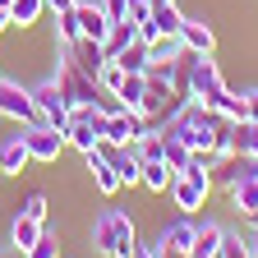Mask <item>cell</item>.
Wrapping results in <instances>:
<instances>
[{
  "mask_svg": "<svg viewBox=\"0 0 258 258\" xmlns=\"http://www.w3.org/2000/svg\"><path fill=\"white\" fill-rule=\"evenodd\" d=\"M92 249L106 258H134L139 253V226L120 208H106L92 217Z\"/></svg>",
  "mask_w": 258,
  "mask_h": 258,
  "instance_id": "cell-1",
  "label": "cell"
},
{
  "mask_svg": "<svg viewBox=\"0 0 258 258\" xmlns=\"http://www.w3.org/2000/svg\"><path fill=\"white\" fill-rule=\"evenodd\" d=\"M55 83H60V92H64V102H70V111L102 102V88H97V79L74 64L70 46H60V55H55Z\"/></svg>",
  "mask_w": 258,
  "mask_h": 258,
  "instance_id": "cell-2",
  "label": "cell"
},
{
  "mask_svg": "<svg viewBox=\"0 0 258 258\" xmlns=\"http://www.w3.org/2000/svg\"><path fill=\"white\" fill-rule=\"evenodd\" d=\"M184 92H189V102H203V106H212L217 97L226 92L221 64H217L212 55H189V51H184Z\"/></svg>",
  "mask_w": 258,
  "mask_h": 258,
  "instance_id": "cell-3",
  "label": "cell"
},
{
  "mask_svg": "<svg viewBox=\"0 0 258 258\" xmlns=\"http://www.w3.org/2000/svg\"><path fill=\"white\" fill-rule=\"evenodd\" d=\"M32 102H37V120L51 124V129H64V124H70V115H74L70 102H64V92H60V83H55V74L32 88Z\"/></svg>",
  "mask_w": 258,
  "mask_h": 258,
  "instance_id": "cell-4",
  "label": "cell"
},
{
  "mask_svg": "<svg viewBox=\"0 0 258 258\" xmlns=\"http://www.w3.org/2000/svg\"><path fill=\"white\" fill-rule=\"evenodd\" d=\"M23 148H28V157L32 161H42V166H55V157L64 152V134H60V129H51V124H23Z\"/></svg>",
  "mask_w": 258,
  "mask_h": 258,
  "instance_id": "cell-5",
  "label": "cell"
},
{
  "mask_svg": "<svg viewBox=\"0 0 258 258\" xmlns=\"http://www.w3.org/2000/svg\"><path fill=\"white\" fill-rule=\"evenodd\" d=\"M0 115L14 120V124H37L32 88H23V83H14V79H0Z\"/></svg>",
  "mask_w": 258,
  "mask_h": 258,
  "instance_id": "cell-6",
  "label": "cell"
},
{
  "mask_svg": "<svg viewBox=\"0 0 258 258\" xmlns=\"http://www.w3.org/2000/svg\"><path fill=\"white\" fill-rule=\"evenodd\" d=\"M148 134V120L139 111H124V106H111L106 111V143L111 148H124V143H139Z\"/></svg>",
  "mask_w": 258,
  "mask_h": 258,
  "instance_id": "cell-7",
  "label": "cell"
},
{
  "mask_svg": "<svg viewBox=\"0 0 258 258\" xmlns=\"http://www.w3.org/2000/svg\"><path fill=\"white\" fill-rule=\"evenodd\" d=\"M102 152H106V161L115 166L120 184H139V180H143V157H139V148H134V143H124V148L102 143Z\"/></svg>",
  "mask_w": 258,
  "mask_h": 258,
  "instance_id": "cell-8",
  "label": "cell"
},
{
  "mask_svg": "<svg viewBox=\"0 0 258 258\" xmlns=\"http://www.w3.org/2000/svg\"><path fill=\"white\" fill-rule=\"evenodd\" d=\"M79 32H83V37H92V42H106V32H111V14L102 10V0H79Z\"/></svg>",
  "mask_w": 258,
  "mask_h": 258,
  "instance_id": "cell-9",
  "label": "cell"
},
{
  "mask_svg": "<svg viewBox=\"0 0 258 258\" xmlns=\"http://www.w3.org/2000/svg\"><path fill=\"white\" fill-rule=\"evenodd\" d=\"M180 42H184V51H189V55H212V51H217V32H212V23H208V19H189V14H184Z\"/></svg>",
  "mask_w": 258,
  "mask_h": 258,
  "instance_id": "cell-10",
  "label": "cell"
},
{
  "mask_svg": "<svg viewBox=\"0 0 258 258\" xmlns=\"http://www.w3.org/2000/svg\"><path fill=\"white\" fill-rule=\"evenodd\" d=\"M60 134H64V148H74V152H92V148H102L106 139H102V129H97V124H88L83 115H70V124H64L60 129Z\"/></svg>",
  "mask_w": 258,
  "mask_h": 258,
  "instance_id": "cell-11",
  "label": "cell"
},
{
  "mask_svg": "<svg viewBox=\"0 0 258 258\" xmlns=\"http://www.w3.org/2000/svg\"><path fill=\"white\" fill-rule=\"evenodd\" d=\"M83 161H88V171H92V184H97V194H102V199H115V194L124 189V184H120V175H115V166L106 161V152H102V148H92Z\"/></svg>",
  "mask_w": 258,
  "mask_h": 258,
  "instance_id": "cell-12",
  "label": "cell"
},
{
  "mask_svg": "<svg viewBox=\"0 0 258 258\" xmlns=\"http://www.w3.org/2000/svg\"><path fill=\"white\" fill-rule=\"evenodd\" d=\"M194 240H199V226H194V217H180V221H171V226H161L157 249H180V253H189Z\"/></svg>",
  "mask_w": 258,
  "mask_h": 258,
  "instance_id": "cell-13",
  "label": "cell"
},
{
  "mask_svg": "<svg viewBox=\"0 0 258 258\" xmlns=\"http://www.w3.org/2000/svg\"><path fill=\"white\" fill-rule=\"evenodd\" d=\"M70 55H74V64H79V70H88L92 79H97V70H102V64L111 60V55H106V46H102V42H92V37H79V42L70 46Z\"/></svg>",
  "mask_w": 258,
  "mask_h": 258,
  "instance_id": "cell-14",
  "label": "cell"
},
{
  "mask_svg": "<svg viewBox=\"0 0 258 258\" xmlns=\"http://www.w3.org/2000/svg\"><path fill=\"white\" fill-rule=\"evenodd\" d=\"M42 231H46V221H32V217H23V212H19V217L10 221V244L23 253V249H32V244L42 240Z\"/></svg>",
  "mask_w": 258,
  "mask_h": 258,
  "instance_id": "cell-15",
  "label": "cell"
},
{
  "mask_svg": "<svg viewBox=\"0 0 258 258\" xmlns=\"http://www.w3.org/2000/svg\"><path fill=\"white\" fill-rule=\"evenodd\" d=\"M175 60H184V42H180V37H166V32H161L157 42H148V64H152V70L175 64Z\"/></svg>",
  "mask_w": 258,
  "mask_h": 258,
  "instance_id": "cell-16",
  "label": "cell"
},
{
  "mask_svg": "<svg viewBox=\"0 0 258 258\" xmlns=\"http://www.w3.org/2000/svg\"><path fill=\"white\" fill-rule=\"evenodd\" d=\"M221 240H226V226H221V221H203V226H199V240H194L189 253H199V258H217V253H221Z\"/></svg>",
  "mask_w": 258,
  "mask_h": 258,
  "instance_id": "cell-17",
  "label": "cell"
},
{
  "mask_svg": "<svg viewBox=\"0 0 258 258\" xmlns=\"http://www.w3.org/2000/svg\"><path fill=\"white\" fill-rule=\"evenodd\" d=\"M143 92H148V74H124V83L115 88V106L139 111L143 106Z\"/></svg>",
  "mask_w": 258,
  "mask_h": 258,
  "instance_id": "cell-18",
  "label": "cell"
},
{
  "mask_svg": "<svg viewBox=\"0 0 258 258\" xmlns=\"http://www.w3.org/2000/svg\"><path fill=\"white\" fill-rule=\"evenodd\" d=\"M28 161H32V157H28V148H23V139H19V134L0 143V175H19Z\"/></svg>",
  "mask_w": 258,
  "mask_h": 258,
  "instance_id": "cell-19",
  "label": "cell"
},
{
  "mask_svg": "<svg viewBox=\"0 0 258 258\" xmlns=\"http://www.w3.org/2000/svg\"><path fill=\"white\" fill-rule=\"evenodd\" d=\"M171 180H175V171H171L161 157H148V161H143V180H139L143 189H152V194H166V189H171Z\"/></svg>",
  "mask_w": 258,
  "mask_h": 258,
  "instance_id": "cell-20",
  "label": "cell"
},
{
  "mask_svg": "<svg viewBox=\"0 0 258 258\" xmlns=\"http://www.w3.org/2000/svg\"><path fill=\"white\" fill-rule=\"evenodd\" d=\"M212 111H217L221 120H231V124H240V120H249V97H244V92L235 97L231 88H226V92L217 97V102H212Z\"/></svg>",
  "mask_w": 258,
  "mask_h": 258,
  "instance_id": "cell-21",
  "label": "cell"
},
{
  "mask_svg": "<svg viewBox=\"0 0 258 258\" xmlns=\"http://www.w3.org/2000/svg\"><path fill=\"white\" fill-rule=\"evenodd\" d=\"M231 208L249 221V217H258V180H240L235 189H231Z\"/></svg>",
  "mask_w": 258,
  "mask_h": 258,
  "instance_id": "cell-22",
  "label": "cell"
},
{
  "mask_svg": "<svg viewBox=\"0 0 258 258\" xmlns=\"http://www.w3.org/2000/svg\"><path fill=\"white\" fill-rule=\"evenodd\" d=\"M189 157H194V152H189V148H184V143L171 134V129H161V161H166V166H171L175 175L189 166Z\"/></svg>",
  "mask_w": 258,
  "mask_h": 258,
  "instance_id": "cell-23",
  "label": "cell"
},
{
  "mask_svg": "<svg viewBox=\"0 0 258 258\" xmlns=\"http://www.w3.org/2000/svg\"><path fill=\"white\" fill-rule=\"evenodd\" d=\"M134 42H139V28H134V23H129V19H115V23H111V32H106V42H102V46H106V55H120L124 46H134Z\"/></svg>",
  "mask_w": 258,
  "mask_h": 258,
  "instance_id": "cell-24",
  "label": "cell"
},
{
  "mask_svg": "<svg viewBox=\"0 0 258 258\" xmlns=\"http://www.w3.org/2000/svg\"><path fill=\"white\" fill-rule=\"evenodd\" d=\"M115 64H120V70L124 74H148L152 70V64H148V42H134V46H124L120 55H111Z\"/></svg>",
  "mask_w": 258,
  "mask_h": 258,
  "instance_id": "cell-25",
  "label": "cell"
},
{
  "mask_svg": "<svg viewBox=\"0 0 258 258\" xmlns=\"http://www.w3.org/2000/svg\"><path fill=\"white\" fill-rule=\"evenodd\" d=\"M42 14H46V0H14L10 5V23L14 28H32Z\"/></svg>",
  "mask_w": 258,
  "mask_h": 258,
  "instance_id": "cell-26",
  "label": "cell"
},
{
  "mask_svg": "<svg viewBox=\"0 0 258 258\" xmlns=\"http://www.w3.org/2000/svg\"><path fill=\"white\" fill-rule=\"evenodd\" d=\"M235 152L258 161V120H240L235 124Z\"/></svg>",
  "mask_w": 258,
  "mask_h": 258,
  "instance_id": "cell-27",
  "label": "cell"
},
{
  "mask_svg": "<svg viewBox=\"0 0 258 258\" xmlns=\"http://www.w3.org/2000/svg\"><path fill=\"white\" fill-rule=\"evenodd\" d=\"M152 23H157V32H166V37H180L184 14H180L175 5H157V10H152Z\"/></svg>",
  "mask_w": 258,
  "mask_h": 258,
  "instance_id": "cell-28",
  "label": "cell"
},
{
  "mask_svg": "<svg viewBox=\"0 0 258 258\" xmlns=\"http://www.w3.org/2000/svg\"><path fill=\"white\" fill-rule=\"evenodd\" d=\"M120 83H124V70H120L115 60H106L102 70H97V88H102V97H115V88H120Z\"/></svg>",
  "mask_w": 258,
  "mask_h": 258,
  "instance_id": "cell-29",
  "label": "cell"
},
{
  "mask_svg": "<svg viewBox=\"0 0 258 258\" xmlns=\"http://www.w3.org/2000/svg\"><path fill=\"white\" fill-rule=\"evenodd\" d=\"M79 37H83V32H79V14H55V42L74 46Z\"/></svg>",
  "mask_w": 258,
  "mask_h": 258,
  "instance_id": "cell-30",
  "label": "cell"
},
{
  "mask_svg": "<svg viewBox=\"0 0 258 258\" xmlns=\"http://www.w3.org/2000/svg\"><path fill=\"white\" fill-rule=\"evenodd\" d=\"M23 258H60V240H55V231H51V226L42 231V240L32 244V249H23Z\"/></svg>",
  "mask_w": 258,
  "mask_h": 258,
  "instance_id": "cell-31",
  "label": "cell"
},
{
  "mask_svg": "<svg viewBox=\"0 0 258 258\" xmlns=\"http://www.w3.org/2000/svg\"><path fill=\"white\" fill-rule=\"evenodd\" d=\"M217 258H253V253H249V235L226 231V240H221V253H217Z\"/></svg>",
  "mask_w": 258,
  "mask_h": 258,
  "instance_id": "cell-32",
  "label": "cell"
},
{
  "mask_svg": "<svg viewBox=\"0 0 258 258\" xmlns=\"http://www.w3.org/2000/svg\"><path fill=\"white\" fill-rule=\"evenodd\" d=\"M23 217H32V221H46V194H37V189H32L28 199H23Z\"/></svg>",
  "mask_w": 258,
  "mask_h": 258,
  "instance_id": "cell-33",
  "label": "cell"
},
{
  "mask_svg": "<svg viewBox=\"0 0 258 258\" xmlns=\"http://www.w3.org/2000/svg\"><path fill=\"white\" fill-rule=\"evenodd\" d=\"M124 19L139 28V23H148V19H152V5H148V0H129V14H124Z\"/></svg>",
  "mask_w": 258,
  "mask_h": 258,
  "instance_id": "cell-34",
  "label": "cell"
},
{
  "mask_svg": "<svg viewBox=\"0 0 258 258\" xmlns=\"http://www.w3.org/2000/svg\"><path fill=\"white\" fill-rule=\"evenodd\" d=\"M102 10H106L111 19H124V14H129V0H102Z\"/></svg>",
  "mask_w": 258,
  "mask_h": 258,
  "instance_id": "cell-35",
  "label": "cell"
},
{
  "mask_svg": "<svg viewBox=\"0 0 258 258\" xmlns=\"http://www.w3.org/2000/svg\"><path fill=\"white\" fill-rule=\"evenodd\" d=\"M46 10H51V14H74L79 0H46Z\"/></svg>",
  "mask_w": 258,
  "mask_h": 258,
  "instance_id": "cell-36",
  "label": "cell"
},
{
  "mask_svg": "<svg viewBox=\"0 0 258 258\" xmlns=\"http://www.w3.org/2000/svg\"><path fill=\"white\" fill-rule=\"evenodd\" d=\"M161 37V32H157V23L148 19V23H139V42H157Z\"/></svg>",
  "mask_w": 258,
  "mask_h": 258,
  "instance_id": "cell-37",
  "label": "cell"
},
{
  "mask_svg": "<svg viewBox=\"0 0 258 258\" xmlns=\"http://www.w3.org/2000/svg\"><path fill=\"white\" fill-rule=\"evenodd\" d=\"M244 97H249V120H258V88H253V92H244Z\"/></svg>",
  "mask_w": 258,
  "mask_h": 258,
  "instance_id": "cell-38",
  "label": "cell"
},
{
  "mask_svg": "<svg viewBox=\"0 0 258 258\" xmlns=\"http://www.w3.org/2000/svg\"><path fill=\"white\" fill-rule=\"evenodd\" d=\"M157 249V244H152ZM157 258H189V253H180V249H157Z\"/></svg>",
  "mask_w": 258,
  "mask_h": 258,
  "instance_id": "cell-39",
  "label": "cell"
},
{
  "mask_svg": "<svg viewBox=\"0 0 258 258\" xmlns=\"http://www.w3.org/2000/svg\"><path fill=\"white\" fill-rule=\"evenodd\" d=\"M5 28H14V23H10V10H0V32H5Z\"/></svg>",
  "mask_w": 258,
  "mask_h": 258,
  "instance_id": "cell-40",
  "label": "cell"
},
{
  "mask_svg": "<svg viewBox=\"0 0 258 258\" xmlns=\"http://www.w3.org/2000/svg\"><path fill=\"white\" fill-rule=\"evenodd\" d=\"M134 258H157V249H143V244H139V253H134Z\"/></svg>",
  "mask_w": 258,
  "mask_h": 258,
  "instance_id": "cell-41",
  "label": "cell"
},
{
  "mask_svg": "<svg viewBox=\"0 0 258 258\" xmlns=\"http://www.w3.org/2000/svg\"><path fill=\"white\" fill-rule=\"evenodd\" d=\"M148 5H152V10H157V5H175V0H148Z\"/></svg>",
  "mask_w": 258,
  "mask_h": 258,
  "instance_id": "cell-42",
  "label": "cell"
},
{
  "mask_svg": "<svg viewBox=\"0 0 258 258\" xmlns=\"http://www.w3.org/2000/svg\"><path fill=\"white\" fill-rule=\"evenodd\" d=\"M0 258H5V253H0Z\"/></svg>",
  "mask_w": 258,
  "mask_h": 258,
  "instance_id": "cell-43",
  "label": "cell"
},
{
  "mask_svg": "<svg viewBox=\"0 0 258 258\" xmlns=\"http://www.w3.org/2000/svg\"><path fill=\"white\" fill-rule=\"evenodd\" d=\"M253 258H258V253H253Z\"/></svg>",
  "mask_w": 258,
  "mask_h": 258,
  "instance_id": "cell-44",
  "label": "cell"
}]
</instances>
